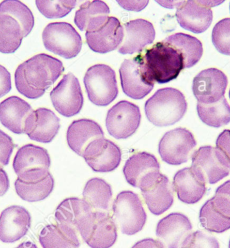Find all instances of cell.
Returning a JSON list of instances; mask_svg holds the SVG:
<instances>
[{
  "instance_id": "2e32d148",
  "label": "cell",
  "mask_w": 230,
  "mask_h": 248,
  "mask_svg": "<svg viewBox=\"0 0 230 248\" xmlns=\"http://www.w3.org/2000/svg\"><path fill=\"white\" fill-rule=\"evenodd\" d=\"M228 79L224 72L216 68L205 69L193 81V93L199 103H215L224 97Z\"/></svg>"
},
{
  "instance_id": "603a6c76",
  "label": "cell",
  "mask_w": 230,
  "mask_h": 248,
  "mask_svg": "<svg viewBox=\"0 0 230 248\" xmlns=\"http://www.w3.org/2000/svg\"><path fill=\"white\" fill-rule=\"evenodd\" d=\"M33 109L18 96H11L0 103V122L15 134H23L26 122Z\"/></svg>"
},
{
  "instance_id": "e575fe53",
  "label": "cell",
  "mask_w": 230,
  "mask_h": 248,
  "mask_svg": "<svg viewBox=\"0 0 230 248\" xmlns=\"http://www.w3.org/2000/svg\"><path fill=\"white\" fill-rule=\"evenodd\" d=\"M199 221L201 226L212 233H224L230 229V218L216 210L212 199L206 201L200 209Z\"/></svg>"
},
{
  "instance_id": "4dcf8cb0",
  "label": "cell",
  "mask_w": 230,
  "mask_h": 248,
  "mask_svg": "<svg viewBox=\"0 0 230 248\" xmlns=\"http://www.w3.org/2000/svg\"><path fill=\"white\" fill-rule=\"evenodd\" d=\"M163 42L171 45L181 53L184 59V68H190L196 65L203 55L201 42L189 34L176 33L168 36Z\"/></svg>"
},
{
  "instance_id": "d4e9b609",
  "label": "cell",
  "mask_w": 230,
  "mask_h": 248,
  "mask_svg": "<svg viewBox=\"0 0 230 248\" xmlns=\"http://www.w3.org/2000/svg\"><path fill=\"white\" fill-rule=\"evenodd\" d=\"M172 186L178 199L185 204L197 203L203 199L207 191V185L197 178L191 168L178 171L173 178Z\"/></svg>"
},
{
  "instance_id": "f1b7e54d",
  "label": "cell",
  "mask_w": 230,
  "mask_h": 248,
  "mask_svg": "<svg viewBox=\"0 0 230 248\" xmlns=\"http://www.w3.org/2000/svg\"><path fill=\"white\" fill-rule=\"evenodd\" d=\"M160 162L155 155L141 152L133 154L126 161L123 172L129 185L134 188H139L143 176L151 171H160Z\"/></svg>"
},
{
  "instance_id": "f6af8a7d",
  "label": "cell",
  "mask_w": 230,
  "mask_h": 248,
  "mask_svg": "<svg viewBox=\"0 0 230 248\" xmlns=\"http://www.w3.org/2000/svg\"><path fill=\"white\" fill-rule=\"evenodd\" d=\"M10 188V180L6 171L0 166V197H3Z\"/></svg>"
},
{
  "instance_id": "4fadbf2b",
  "label": "cell",
  "mask_w": 230,
  "mask_h": 248,
  "mask_svg": "<svg viewBox=\"0 0 230 248\" xmlns=\"http://www.w3.org/2000/svg\"><path fill=\"white\" fill-rule=\"evenodd\" d=\"M55 110L65 117L79 113L84 105V97L79 80L72 73L63 76L50 93Z\"/></svg>"
},
{
  "instance_id": "7dc6e473",
  "label": "cell",
  "mask_w": 230,
  "mask_h": 248,
  "mask_svg": "<svg viewBox=\"0 0 230 248\" xmlns=\"http://www.w3.org/2000/svg\"><path fill=\"white\" fill-rule=\"evenodd\" d=\"M15 248H38L36 244L31 242H24Z\"/></svg>"
},
{
  "instance_id": "6da1fadb",
  "label": "cell",
  "mask_w": 230,
  "mask_h": 248,
  "mask_svg": "<svg viewBox=\"0 0 230 248\" xmlns=\"http://www.w3.org/2000/svg\"><path fill=\"white\" fill-rule=\"evenodd\" d=\"M63 63L58 59L41 53L20 64L15 72L16 89L29 99L44 94L64 72Z\"/></svg>"
},
{
  "instance_id": "bcb514c9",
  "label": "cell",
  "mask_w": 230,
  "mask_h": 248,
  "mask_svg": "<svg viewBox=\"0 0 230 248\" xmlns=\"http://www.w3.org/2000/svg\"><path fill=\"white\" fill-rule=\"evenodd\" d=\"M157 3H158L159 4L162 5V6L165 7V8H176L179 6L180 3H181V1H157Z\"/></svg>"
},
{
  "instance_id": "d6986e66",
  "label": "cell",
  "mask_w": 230,
  "mask_h": 248,
  "mask_svg": "<svg viewBox=\"0 0 230 248\" xmlns=\"http://www.w3.org/2000/svg\"><path fill=\"white\" fill-rule=\"evenodd\" d=\"M31 225V216L22 206L13 205L0 215V241L15 243L25 236Z\"/></svg>"
},
{
  "instance_id": "f546056e",
  "label": "cell",
  "mask_w": 230,
  "mask_h": 248,
  "mask_svg": "<svg viewBox=\"0 0 230 248\" xmlns=\"http://www.w3.org/2000/svg\"><path fill=\"white\" fill-rule=\"evenodd\" d=\"M55 180L51 172L38 179L22 181L17 178L15 183V192L22 200L29 202L45 200L54 189Z\"/></svg>"
},
{
  "instance_id": "484cf974",
  "label": "cell",
  "mask_w": 230,
  "mask_h": 248,
  "mask_svg": "<svg viewBox=\"0 0 230 248\" xmlns=\"http://www.w3.org/2000/svg\"><path fill=\"white\" fill-rule=\"evenodd\" d=\"M51 161L47 150L33 144H27L18 150L13 161L17 176L40 169H49Z\"/></svg>"
},
{
  "instance_id": "30bf717a",
  "label": "cell",
  "mask_w": 230,
  "mask_h": 248,
  "mask_svg": "<svg viewBox=\"0 0 230 248\" xmlns=\"http://www.w3.org/2000/svg\"><path fill=\"white\" fill-rule=\"evenodd\" d=\"M42 37L48 51L67 60L77 56L82 49L81 36L72 24L67 22L48 24L43 31Z\"/></svg>"
},
{
  "instance_id": "ab89813d",
  "label": "cell",
  "mask_w": 230,
  "mask_h": 248,
  "mask_svg": "<svg viewBox=\"0 0 230 248\" xmlns=\"http://www.w3.org/2000/svg\"><path fill=\"white\" fill-rule=\"evenodd\" d=\"M15 145L9 135L0 130V166L9 164Z\"/></svg>"
},
{
  "instance_id": "ba28073f",
  "label": "cell",
  "mask_w": 230,
  "mask_h": 248,
  "mask_svg": "<svg viewBox=\"0 0 230 248\" xmlns=\"http://www.w3.org/2000/svg\"><path fill=\"white\" fill-rule=\"evenodd\" d=\"M191 159L192 171L206 185H215L230 175V165L217 147H200Z\"/></svg>"
},
{
  "instance_id": "9a60e30c",
  "label": "cell",
  "mask_w": 230,
  "mask_h": 248,
  "mask_svg": "<svg viewBox=\"0 0 230 248\" xmlns=\"http://www.w3.org/2000/svg\"><path fill=\"white\" fill-rule=\"evenodd\" d=\"M223 1H183L177 7L176 19L180 26L185 30L195 34L205 32L212 24V7Z\"/></svg>"
},
{
  "instance_id": "7402d4cb",
  "label": "cell",
  "mask_w": 230,
  "mask_h": 248,
  "mask_svg": "<svg viewBox=\"0 0 230 248\" xmlns=\"http://www.w3.org/2000/svg\"><path fill=\"white\" fill-rule=\"evenodd\" d=\"M119 73L123 91L127 96L140 100L153 90L154 85L149 84L143 79L138 56L132 60H124L121 64Z\"/></svg>"
},
{
  "instance_id": "f35d334b",
  "label": "cell",
  "mask_w": 230,
  "mask_h": 248,
  "mask_svg": "<svg viewBox=\"0 0 230 248\" xmlns=\"http://www.w3.org/2000/svg\"><path fill=\"white\" fill-rule=\"evenodd\" d=\"M212 200L217 211L230 218V180L218 187Z\"/></svg>"
},
{
  "instance_id": "8992f818",
  "label": "cell",
  "mask_w": 230,
  "mask_h": 248,
  "mask_svg": "<svg viewBox=\"0 0 230 248\" xmlns=\"http://www.w3.org/2000/svg\"><path fill=\"white\" fill-rule=\"evenodd\" d=\"M116 224L122 233L133 235L143 230L147 221V214L138 194L124 190L117 194L112 206Z\"/></svg>"
},
{
  "instance_id": "836d02e7",
  "label": "cell",
  "mask_w": 230,
  "mask_h": 248,
  "mask_svg": "<svg viewBox=\"0 0 230 248\" xmlns=\"http://www.w3.org/2000/svg\"><path fill=\"white\" fill-rule=\"evenodd\" d=\"M197 113L202 122L212 127L219 128L230 123V106L225 97L215 103H197Z\"/></svg>"
},
{
  "instance_id": "74e56055",
  "label": "cell",
  "mask_w": 230,
  "mask_h": 248,
  "mask_svg": "<svg viewBox=\"0 0 230 248\" xmlns=\"http://www.w3.org/2000/svg\"><path fill=\"white\" fill-rule=\"evenodd\" d=\"M181 248H220V245L215 237L198 230L186 237Z\"/></svg>"
},
{
  "instance_id": "60d3db41",
  "label": "cell",
  "mask_w": 230,
  "mask_h": 248,
  "mask_svg": "<svg viewBox=\"0 0 230 248\" xmlns=\"http://www.w3.org/2000/svg\"><path fill=\"white\" fill-rule=\"evenodd\" d=\"M216 147L230 165V130H224L219 135L216 140Z\"/></svg>"
},
{
  "instance_id": "7c38bea8",
  "label": "cell",
  "mask_w": 230,
  "mask_h": 248,
  "mask_svg": "<svg viewBox=\"0 0 230 248\" xmlns=\"http://www.w3.org/2000/svg\"><path fill=\"white\" fill-rule=\"evenodd\" d=\"M141 114L138 106L127 100H122L109 109L106 118V126L109 135L117 140L130 138L141 123Z\"/></svg>"
},
{
  "instance_id": "681fc988",
  "label": "cell",
  "mask_w": 230,
  "mask_h": 248,
  "mask_svg": "<svg viewBox=\"0 0 230 248\" xmlns=\"http://www.w3.org/2000/svg\"><path fill=\"white\" fill-rule=\"evenodd\" d=\"M229 96H230V92H229Z\"/></svg>"
},
{
  "instance_id": "ac0fdd59",
  "label": "cell",
  "mask_w": 230,
  "mask_h": 248,
  "mask_svg": "<svg viewBox=\"0 0 230 248\" xmlns=\"http://www.w3.org/2000/svg\"><path fill=\"white\" fill-rule=\"evenodd\" d=\"M60 129V118L49 109L40 108L28 117L24 133L31 140L48 143L56 137Z\"/></svg>"
},
{
  "instance_id": "83f0119b",
  "label": "cell",
  "mask_w": 230,
  "mask_h": 248,
  "mask_svg": "<svg viewBox=\"0 0 230 248\" xmlns=\"http://www.w3.org/2000/svg\"><path fill=\"white\" fill-rule=\"evenodd\" d=\"M109 13L108 5L104 1H86L76 12L74 22L81 31L93 32L106 23Z\"/></svg>"
},
{
  "instance_id": "8d00e7d4",
  "label": "cell",
  "mask_w": 230,
  "mask_h": 248,
  "mask_svg": "<svg viewBox=\"0 0 230 248\" xmlns=\"http://www.w3.org/2000/svg\"><path fill=\"white\" fill-rule=\"evenodd\" d=\"M212 42L219 53L230 55V18L215 24L212 31Z\"/></svg>"
},
{
  "instance_id": "1f68e13d",
  "label": "cell",
  "mask_w": 230,
  "mask_h": 248,
  "mask_svg": "<svg viewBox=\"0 0 230 248\" xmlns=\"http://www.w3.org/2000/svg\"><path fill=\"white\" fill-rule=\"evenodd\" d=\"M83 199L96 211H108L112 199L111 186L100 178H92L85 185Z\"/></svg>"
},
{
  "instance_id": "d6a6232c",
  "label": "cell",
  "mask_w": 230,
  "mask_h": 248,
  "mask_svg": "<svg viewBox=\"0 0 230 248\" xmlns=\"http://www.w3.org/2000/svg\"><path fill=\"white\" fill-rule=\"evenodd\" d=\"M92 211V208L84 199L67 198L57 207L55 218L59 224L68 225L76 229L79 220Z\"/></svg>"
},
{
  "instance_id": "cb8c5ba5",
  "label": "cell",
  "mask_w": 230,
  "mask_h": 248,
  "mask_svg": "<svg viewBox=\"0 0 230 248\" xmlns=\"http://www.w3.org/2000/svg\"><path fill=\"white\" fill-rule=\"evenodd\" d=\"M67 142L71 150L82 156L88 144L96 139L105 138L100 124L93 120L82 119L73 121L67 131Z\"/></svg>"
},
{
  "instance_id": "4316f807",
  "label": "cell",
  "mask_w": 230,
  "mask_h": 248,
  "mask_svg": "<svg viewBox=\"0 0 230 248\" xmlns=\"http://www.w3.org/2000/svg\"><path fill=\"white\" fill-rule=\"evenodd\" d=\"M39 240L43 248H79L81 246L76 229L59 223L45 227L40 232Z\"/></svg>"
},
{
  "instance_id": "5b68a950",
  "label": "cell",
  "mask_w": 230,
  "mask_h": 248,
  "mask_svg": "<svg viewBox=\"0 0 230 248\" xmlns=\"http://www.w3.org/2000/svg\"><path fill=\"white\" fill-rule=\"evenodd\" d=\"M76 230L91 248H110L118 237L115 219L104 211L88 213L77 222Z\"/></svg>"
},
{
  "instance_id": "ee69618b",
  "label": "cell",
  "mask_w": 230,
  "mask_h": 248,
  "mask_svg": "<svg viewBox=\"0 0 230 248\" xmlns=\"http://www.w3.org/2000/svg\"><path fill=\"white\" fill-rule=\"evenodd\" d=\"M131 248H165V247L160 240L153 238H145L136 243Z\"/></svg>"
},
{
  "instance_id": "9c48e42d",
  "label": "cell",
  "mask_w": 230,
  "mask_h": 248,
  "mask_svg": "<svg viewBox=\"0 0 230 248\" xmlns=\"http://www.w3.org/2000/svg\"><path fill=\"white\" fill-rule=\"evenodd\" d=\"M139 188L149 211L154 216L164 214L174 203L172 186L169 178L160 171H151L143 176Z\"/></svg>"
},
{
  "instance_id": "5bb4252c",
  "label": "cell",
  "mask_w": 230,
  "mask_h": 248,
  "mask_svg": "<svg viewBox=\"0 0 230 248\" xmlns=\"http://www.w3.org/2000/svg\"><path fill=\"white\" fill-rule=\"evenodd\" d=\"M82 157L93 171L107 173L119 167L122 153L117 144L102 138L96 139L88 144Z\"/></svg>"
},
{
  "instance_id": "ffe728a7",
  "label": "cell",
  "mask_w": 230,
  "mask_h": 248,
  "mask_svg": "<svg viewBox=\"0 0 230 248\" xmlns=\"http://www.w3.org/2000/svg\"><path fill=\"white\" fill-rule=\"evenodd\" d=\"M86 43L96 53H105L119 47L124 39V28L115 17H109L106 23L98 30L86 32Z\"/></svg>"
},
{
  "instance_id": "7bdbcfd3",
  "label": "cell",
  "mask_w": 230,
  "mask_h": 248,
  "mask_svg": "<svg viewBox=\"0 0 230 248\" xmlns=\"http://www.w3.org/2000/svg\"><path fill=\"white\" fill-rule=\"evenodd\" d=\"M117 3L124 9L139 12L148 6L149 1H117Z\"/></svg>"
},
{
  "instance_id": "f907efd6",
  "label": "cell",
  "mask_w": 230,
  "mask_h": 248,
  "mask_svg": "<svg viewBox=\"0 0 230 248\" xmlns=\"http://www.w3.org/2000/svg\"></svg>"
},
{
  "instance_id": "c3c4849f",
  "label": "cell",
  "mask_w": 230,
  "mask_h": 248,
  "mask_svg": "<svg viewBox=\"0 0 230 248\" xmlns=\"http://www.w3.org/2000/svg\"><path fill=\"white\" fill-rule=\"evenodd\" d=\"M228 248H230V239L229 242V246H228Z\"/></svg>"
},
{
  "instance_id": "277c9868",
  "label": "cell",
  "mask_w": 230,
  "mask_h": 248,
  "mask_svg": "<svg viewBox=\"0 0 230 248\" xmlns=\"http://www.w3.org/2000/svg\"><path fill=\"white\" fill-rule=\"evenodd\" d=\"M184 94L172 88H162L147 100L145 112L148 121L157 126L173 125L184 117L187 110Z\"/></svg>"
},
{
  "instance_id": "b9f144b4",
  "label": "cell",
  "mask_w": 230,
  "mask_h": 248,
  "mask_svg": "<svg viewBox=\"0 0 230 248\" xmlns=\"http://www.w3.org/2000/svg\"><path fill=\"white\" fill-rule=\"evenodd\" d=\"M11 89V76L5 67L0 65V98L9 93Z\"/></svg>"
},
{
  "instance_id": "52a82bcc",
  "label": "cell",
  "mask_w": 230,
  "mask_h": 248,
  "mask_svg": "<svg viewBox=\"0 0 230 248\" xmlns=\"http://www.w3.org/2000/svg\"><path fill=\"white\" fill-rule=\"evenodd\" d=\"M90 101L106 107L117 98L119 90L115 71L105 64H97L88 69L84 78Z\"/></svg>"
},
{
  "instance_id": "d590c367",
  "label": "cell",
  "mask_w": 230,
  "mask_h": 248,
  "mask_svg": "<svg viewBox=\"0 0 230 248\" xmlns=\"http://www.w3.org/2000/svg\"><path fill=\"white\" fill-rule=\"evenodd\" d=\"M76 1H36L38 10L47 18H63L76 6Z\"/></svg>"
},
{
  "instance_id": "44dd1931",
  "label": "cell",
  "mask_w": 230,
  "mask_h": 248,
  "mask_svg": "<svg viewBox=\"0 0 230 248\" xmlns=\"http://www.w3.org/2000/svg\"><path fill=\"white\" fill-rule=\"evenodd\" d=\"M123 43L119 48L123 55H133L142 51L154 41L155 31L151 22L137 19L124 24Z\"/></svg>"
},
{
  "instance_id": "8fae6325",
  "label": "cell",
  "mask_w": 230,
  "mask_h": 248,
  "mask_svg": "<svg viewBox=\"0 0 230 248\" xmlns=\"http://www.w3.org/2000/svg\"><path fill=\"white\" fill-rule=\"evenodd\" d=\"M197 146L193 133L185 128L167 132L160 140L158 153L163 162L179 166L188 162Z\"/></svg>"
},
{
  "instance_id": "3957f363",
  "label": "cell",
  "mask_w": 230,
  "mask_h": 248,
  "mask_svg": "<svg viewBox=\"0 0 230 248\" xmlns=\"http://www.w3.org/2000/svg\"><path fill=\"white\" fill-rule=\"evenodd\" d=\"M143 79L149 84H166L176 79L184 67L183 55L167 43H155L138 55Z\"/></svg>"
},
{
  "instance_id": "7a4b0ae2",
  "label": "cell",
  "mask_w": 230,
  "mask_h": 248,
  "mask_svg": "<svg viewBox=\"0 0 230 248\" xmlns=\"http://www.w3.org/2000/svg\"><path fill=\"white\" fill-rule=\"evenodd\" d=\"M34 24V16L24 3L14 0L0 3V52L15 53Z\"/></svg>"
},
{
  "instance_id": "e0dca14e",
  "label": "cell",
  "mask_w": 230,
  "mask_h": 248,
  "mask_svg": "<svg viewBox=\"0 0 230 248\" xmlns=\"http://www.w3.org/2000/svg\"><path fill=\"white\" fill-rule=\"evenodd\" d=\"M192 231L193 225L187 216L181 213H172L158 221L155 235L165 248H181Z\"/></svg>"
}]
</instances>
